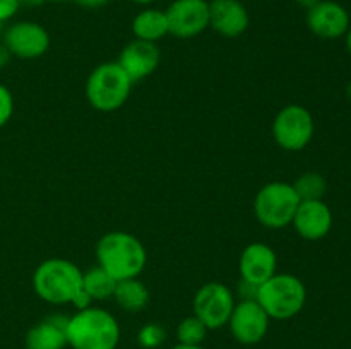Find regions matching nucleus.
Wrapping results in <instances>:
<instances>
[{"mask_svg":"<svg viewBox=\"0 0 351 349\" xmlns=\"http://www.w3.org/2000/svg\"><path fill=\"white\" fill-rule=\"evenodd\" d=\"M98 266L117 281L139 277L147 263V252L137 236L127 231H110L96 243Z\"/></svg>","mask_w":351,"mask_h":349,"instance_id":"f257e3e1","label":"nucleus"},{"mask_svg":"<svg viewBox=\"0 0 351 349\" xmlns=\"http://www.w3.org/2000/svg\"><path fill=\"white\" fill-rule=\"evenodd\" d=\"M65 332L72 349H117L120 342L119 322L99 307L75 311L69 317Z\"/></svg>","mask_w":351,"mask_h":349,"instance_id":"f03ea898","label":"nucleus"},{"mask_svg":"<svg viewBox=\"0 0 351 349\" xmlns=\"http://www.w3.org/2000/svg\"><path fill=\"white\" fill-rule=\"evenodd\" d=\"M82 287V270L65 259H48L34 269L33 289L50 305H71Z\"/></svg>","mask_w":351,"mask_h":349,"instance_id":"7ed1b4c3","label":"nucleus"},{"mask_svg":"<svg viewBox=\"0 0 351 349\" xmlns=\"http://www.w3.org/2000/svg\"><path fill=\"white\" fill-rule=\"evenodd\" d=\"M307 301V287L293 274H274L257 291V303L271 320H290L297 317Z\"/></svg>","mask_w":351,"mask_h":349,"instance_id":"20e7f679","label":"nucleus"},{"mask_svg":"<svg viewBox=\"0 0 351 349\" xmlns=\"http://www.w3.org/2000/svg\"><path fill=\"white\" fill-rule=\"evenodd\" d=\"M132 84L117 62H105L89 74L86 81V99L98 112H117L129 99Z\"/></svg>","mask_w":351,"mask_h":349,"instance_id":"39448f33","label":"nucleus"},{"mask_svg":"<svg viewBox=\"0 0 351 349\" xmlns=\"http://www.w3.org/2000/svg\"><path fill=\"white\" fill-rule=\"evenodd\" d=\"M300 202L293 185L287 181H271L257 192L254 198V214L266 228L281 229L291 224Z\"/></svg>","mask_w":351,"mask_h":349,"instance_id":"423d86ee","label":"nucleus"},{"mask_svg":"<svg viewBox=\"0 0 351 349\" xmlns=\"http://www.w3.org/2000/svg\"><path fill=\"white\" fill-rule=\"evenodd\" d=\"M314 116L305 106L288 105L273 120V137L278 146L290 153H298L314 137Z\"/></svg>","mask_w":351,"mask_h":349,"instance_id":"0eeeda50","label":"nucleus"},{"mask_svg":"<svg viewBox=\"0 0 351 349\" xmlns=\"http://www.w3.org/2000/svg\"><path fill=\"white\" fill-rule=\"evenodd\" d=\"M235 305L233 291L226 284L211 281L202 284L195 293L194 315L208 327V331H215L228 324Z\"/></svg>","mask_w":351,"mask_h":349,"instance_id":"6e6552de","label":"nucleus"},{"mask_svg":"<svg viewBox=\"0 0 351 349\" xmlns=\"http://www.w3.org/2000/svg\"><path fill=\"white\" fill-rule=\"evenodd\" d=\"M2 43L12 57L23 60L43 57L50 48V34L41 24L34 21H17L3 29Z\"/></svg>","mask_w":351,"mask_h":349,"instance_id":"1a4fd4ad","label":"nucleus"},{"mask_svg":"<svg viewBox=\"0 0 351 349\" xmlns=\"http://www.w3.org/2000/svg\"><path fill=\"white\" fill-rule=\"evenodd\" d=\"M165 14L170 34L180 40L199 36L209 27L208 0H173Z\"/></svg>","mask_w":351,"mask_h":349,"instance_id":"9d476101","label":"nucleus"},{"mask_svg":"<svg viewBox=\"0 0 351 349\" xmlns=\"http://www.w3.org/2000/svg\"><path fill=\"white\" fill-rule=\"evenodd\" d=\"M271 318L257 300L239 301L230 315L228 327L233 339L243 346L259 344L269 331Z\"/></svg>","mask_w":351,"mask_h":349,"instance_id":"9b49d317","label":"nucleus"},{"mask_svg":"<svg viewBox=\"0 0 351 349\" xmlns=\"http://www.w3.org/2000/svg\"><path fill=\"white\" fill-rule=\"evenodd\" d=\"M350 14L341 3L321 0L307 10V27L322 40H338L350 29Z\"/></svg>","mask_w":351,"mask_h":349,"instance_id":"f8f14e48","label":"nucleus"},{"mask_svg":"<svg viewBox=\"0 0 351 349\" xmlns=\"http://www.w3.org/2000/svg\"><path fill=\"white\" fill-rule=\"evenodd\" d=\"M161 62V51L158 43H149L143 40H132L129 44L123 47L120 51L117 64L122 67V70L129 75L130 81L136 82L149 77Z\"/></svg>","mask_w":351,"mask_h":349,"instance_id":"ddd939ff","label":"nucleus"},{"mask_svg":"<svg viewBox=\"0 0 351 349\" xmlns=\"http://www.w3.org/2000/svg\"><path fill=\"white\" fill-rule=\"evenodd\" d=\"M291 224L304 240L317 242L331 231L332 212L324 201H304L298 205Z\"/></svg>","mask_w":351,"mask_h":349,"instance_id":"4468645a","label":"nucleus"},{"mask_svg":"<svg viewBox=\"0 0 351 349\" xmlns=\"http://www.w3.org/2000/svg\"><path fill=\"white\" fill-rule=\"evenodd\" d=\"M249 24V12L240 0H211L209 2V27L221 36H242Z\"/></svg>","mask_w":351,"mask_h":349,"instance_id":"2eb2a0df","label":"nucleus"},{"mask_svg":"<svg viewBox=\"0 0 351 349\" xmlns=\"http://www.w3.org/2000/svg\"><path fill=\"white\" fill-rule=\"evenodd\" d=\"M278 269L276 252L269 245L263 242L250 243L243 248L242 255L239 259V272L240 277L249 283L261 284L273 277Z\"/></svg>","mask_w":351,"mask_h":349,"instance_id":"dca6fc26","label":"nucleus"},{"mask_svg":"<svg viewBox=\"0 0 351 349\" xmlns=\"http://www.w3.org/2000/svg\"><path fill=\"white\" fill-rule=\"evenodd\" d=\"M67 322L65 315H50L27 331L26 349H64L67 344Z\"/></svg>","mask_w":351,"mask_h":349,"instance_id":"f3484780","label":"nucleus"},{"mask_svg":"<svg viewBox=\"0 0 351 349\" xmlns=\"http://www.w3.org/2000/svg\"><path fill=\"white\" fill-rule=\"evenodd\" d=\"M132 33L136 40L149 41V43H158L163 40L167 34H170L165 10L149 9V7L141 10L132 21Z\"/></svg>","mask_w":351,"mask_h":349,"instance_id":"a211bd4d","label":"nucleus"},{"mask_svg":"<svg viewBox=\"0 0 351 349\" xmlns=\"http://www.w3.org/2000/svg\"><path fill=\"white\" fill-rule=\"evenodd\" d=\"M112 298L125 311L137 313L149 303V289L139 277H130V279L117 281Z\"/></svg>","mask_w":351,"mask_h":349,"instance_id":"6ab92c4d","label":"nucleus"},{"mask_svg":"<svg viewBox=\"0 0 351 349\" xmlns=\"http://www.w3.org/2000/svg\"><path fill=\"white\" fill-rule=\"evenodd\" d=\"M115 286V277L110 276L98 263L95 267H89L88 270H82V287L88 291V294L95 301H103L112 298Z\"/></svg>","mask_w":351,"mask_h":349,"instance_id":"aec40b11","label":"nucleus"},{"mask_svg":"<svg viewBox=\"0 0 351 349\" xmlns=\"http://www.w3.org/2000/svg\"><path fill=\"white\" fill-rule=\"evenodd\" d=\"M293 188L297 192L298 198L304 201H322L328 190V181L317 171H307V173L300 174L297 180L293 181Z\"/></svg>","mask_w":351,"mask_h":349,"instance_id":"412c9836","label":"nucleus"},{"mask_svg":"<svg viewBox=\"0 0 351 349\" xmlns=\"http://www.w3.org/2000/svg\"><path fill=\"white\" fill-rule=\"evenodd\" d=\"M206 335H208V327H206L195 315L185 317L177 327L178 344L201 346L202 341L206 339Z\"/></svg>","mask_w":351,"mask_h":349,"instance_id":"4be33fe9","label":"nucleus"},{"mask_svg":"<svg viewBox=\"0 0 351 349\" xmlns=\"http://www.w3.org/2000/svg\"><path fill=\"white\" fill-rule=\"evenodd\" d=\"M167 341V331L160 324H146L137 334V342L144 349H156Z\"/></svg>","mask_w":351,"mask_h":349,"instance_id":"5701e85b","label":"nucleus"},{"mask_svg":"<svg viewBox=\"0 0 351 349\" xmlns=\"http://www.w3.org/2000/svg\"><path fill=\"white\" fill-rule=\"evenodd\" d=\"M14 113V96L9 88L0 84V129L9 123Z\"/></svg>","mask_w":351,"mask_h":349,"instance_id":"b1692460","label":"nucleus"},{"mask_svg":"<svg viewBox=\"0 0 351 349\" xmlns=\"http://www.w3.org/2000/svg\"><path fill=\"white\" fill-rule=\"evenodd\" d=\"M257 291H259V286H257V284L249 283V281L240 277L239 284H237V294H239L240 301L257 300Z\"/></svg>","mask_w":351,"mask_h":349,"instance_id":"393cba45","label":"nucleus"},{"mask_svg":"<svg viewBox=\"0 0 351 349\" xmlns=\"http://www.w3.org/2000/svg\"><path fill=\"white\" fill-rule=\"evenodd\" d=\"M19 0H0V23H7L12 19L19 10Z\"/></svg>","mask_w":351,"mask_h":349,"instance_id":"a878e982","label":"nucleus"},{"mask_svg":"<svg viewBox=\"0 0 351 349\" xmlns=\"http://www.w3.org/2000/svg\"><path fill=\"white\" fill-rule=\"evenodd\" d=\"M93 298L89 296L88 294V291L84 289V287H81V289L77 291V293H75V296H74V300H72V307L75 308V310H84V308H89V307H93Z\"/></svg>","mask_w":351,"mask_h":349,"instance_id":"bb28decb","label":"nucleus"},{"mask_svg":"<svg viewBox=\"0 0 351 349\" xmlns=\"http://www.w3.org/2000/svg\"><path fill=\"white\" fill-rule=\"evenodd\" d=\"M74 2L84 9H99L105 3H108V0H74Z\"/></svg>","mask_w":351,"mask_h":349,"instance_id":"cd10ccee","label":"nucleus"},{"mask_svg":"<svg viewBox=\"0 0 351 349\" xmlns=\"http://www.w3.org/2000/svg\"><path fill=\"white\" fill-rule=\"evenodd\" d=\"M10 58H12V55H10V51L7 50L5 44L0 43V68L5 67V65L9 64Z\"/></svg>","mask_w":351,"mask_h":349,"instance_id":"c85d7f7f","label":"nucleus"},{"mask_svg":"<svg viewBox=\"0 0 351 349\" xmlns=\"http://www.w3.org/2000/svg\"><path fill=\"white\" fill-rule=\"evenodd\" d=\"M293 2L297 3V5H300L302 9L308 10V9H312V7H314V5H317V3L321 2V0H293Z\"/></svg>","mask_w":351,"mask_h":349,"instance_id":"c756f323","label":"nucleus"},{"mask_svg":"<svg viewBox=\"0 0 351 349\" xmlns=\"http://www.w3.org/2000/svg\"><path fill=\"white\" fill-rule=\"evenodd\" d=\"M47 0H19L21 5H26V7H38V5H43Z\"/></svg>","mask_w":351,"mask_h":349,"instance_id":"7c9ffc66","label":"nucleus"},{"mask_svg":"<svg viewBox=\"0 0 351 349\" xmlns=\"http://www.w3.org/2000/svg\"><path fill=\"white\" fill-rule=\"evenodd\" d=\"M170 349H202L201 346H187V344H177Z\"/></svg>","mask_w":351,"mask_h":349,"instance_id":"2f4dec72","label":"nucleus"},{"mask_svg":"<svg viewBox=\"0 0 351 349\" xmlns=\"http://www.w3.org/2000/svg\"><path fill=\"white\" fill-rule=\"evenodd\" d=\"M346 48H348V51H350V55H351V26H350V29L346 31Z\"/></svg>","mask_w":351,"mask_h":349,"instance_id":"473e14b6","label":"nucleus"},{"mask_svg":"<svg viewBox=\"0 0 351 349\" xmlns=\"http://www.w3.org/2000/svg\"><path fill=\"white\" fill-rule=\"evenodd\" d=\"M130 2L137 3V5H149V3H153L154 0H130Z\"/></svg>","mask_w":351,"mask_h":349,"instance_id":"72a5a7b5","label":"nucleus"},{"mask_svg":"<svg viewBox=\"0 0 351 349\" xmlns=\"http://www.w3.org/2000/svg\"><path fill=\"white\" fill-rule=\"evenodd\" d=\"M346 96H348L350 101H351V81L348 82V86H346Z\"/></svg>","mask_w":351,"mask_h":349,"instance_id":"f704fd0d","label":"nucleus"},{"mask_svg":"<svg viewBox=\"0 0 351 349\" xmlns=\"http://www.w3.org/2000/svg\"><path fill=\"white\" fill-rule=\"evenodd\" d=\"M47 2H48V0H47ZM50 2H62V0H50Z\"/></svg>","mask_w":351,"mask_h":349,"instance_id":"c9c22d12","label":"nucleus"},{"mask_svg":"<svg viewBox=\"0 0 351 349\" xmlns=\"http://www.w3.org/2000/svg\"><path fill=\"white\" fill-rule=\"evenodd\" d=\"M108 2H112V0H108Z\"/></svg>","mask_w":351,"mask_h":349,"instance_id":"e433bc0d","label":"nucleus"}]
</instances>
